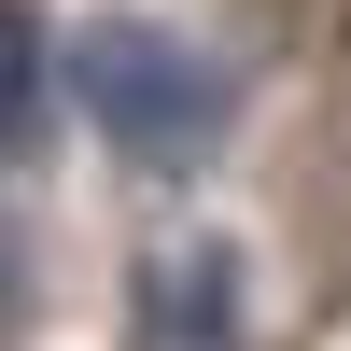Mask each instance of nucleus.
Masks as SVG:
<instances>
[{
  "label": "nucleus",
  "mask_w": 351,
  "mask_h": 351,
  "mask_svg": "<svg viewBox=\"0 0 351 351\" xmlns=\"http://www.w3.org/2000/svg\"><path fill=\"white\" fill-rule=\"evenodd\" d=\"M43 127V14L28 0H0V155Z\"/></svg>",
  "instance_id": "f03ea898"
},
{
  "label": "nucleus",
  "mask_w": 351,
  "mask_h": 351,
  "mask_svg": "<svg viewBox=\"0 0 351 351\" xmlns=\"http://www.w3.org/2000/svg\"><path fill=\"white\" fill-rule=\"evenodd\" d=\"M71 84H84V112H99L127 155H155V169H183L197 141L225 127V84L197 71L169 28H84V43H71Z\"/></svg>",
  "instance_id": "f257e3e1"
}]
</instances>
